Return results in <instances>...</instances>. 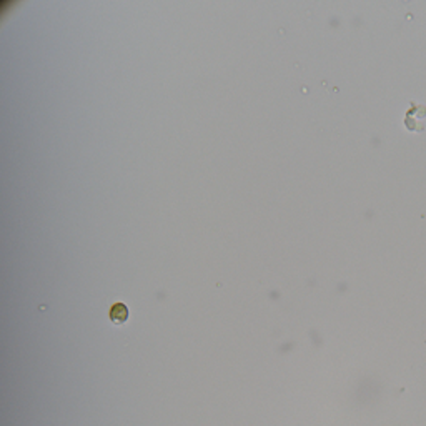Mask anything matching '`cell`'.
Here are the masks:
<instances>
[{
    "mask_svg": "<svg viewBox=\"0 0 426 426\" xmlns=\"http://www.w3.org/2000/svg\"><path fill=\"white\" fill-rule=\"evenodd\" d=\"M109 316L113 323H125L127 318H129V308L125 307L123 303H113L110 307V311H109Z\"/></svg>",
    "mask_w": 426,
    "mask_h": 426,
    "instance_id": "cell-1",
    "label": "cell"
}]
</instances>
